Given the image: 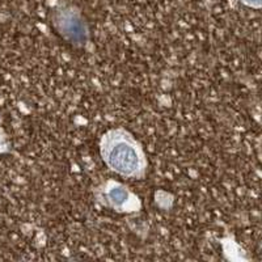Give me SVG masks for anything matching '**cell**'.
I'll list each match as a JSON object with an SVG mask.
<instances>
[{"label": "cell", "mask_w": 262, "mask_h": 262, "mask_svg": "<svg viewBox=\"0 0 262 262\" xmlns=\"http://www.w3.org/2000/svg\"><path fill=\"white\" fill-rule=\"evenodd\" d=\"M101 156L113 172L128 179L146 174L147 160L143 149L125 130H111L101 139Z\"/></svg>", "instance_id": "1"}, {"label": "cell", "mask_w": 262, "mask_h": 262, "mask_svg": "<svg viewBox=\"0 0 262 262\" xmlns=\"http://www.w3.org/2000/svg\"><path fill=\"white\" fill-rule=\"evenodd\" d=\"M55 27L63 38L76 46L84 45L88 38V28L75 9H59L55 16Z\"/></svg>", "instance_id": "2"}, {"label": "cell", "mask_w": 262, "mask_h": 262, "mask_svg": "<svg viewBox=\"0 0 262 262\" xmlns=\"http://www.w3.org/2000/svg\"><path fill=\"white\" fill-rule=\"evenodd\" d=\"M104 198L106 200L107 206L116 211H130L137 207V198L125 185L118 182H109L104 189Z\"/></svg>", "instance_id": "3"}, {"label": "cell", "mask_w": 262, "mask_h": 262, "mask_svg": "<svg viewBox=\"0 0 262 262\" xmlns=\"http://www.w3.org/2000/svg\"><path fill=\"white\" fill-rule=\"evenodd\" d=\"M240 2L249 8H262V0H240Z\"/></svg>", "instance_id": "4"}]
</instances>
